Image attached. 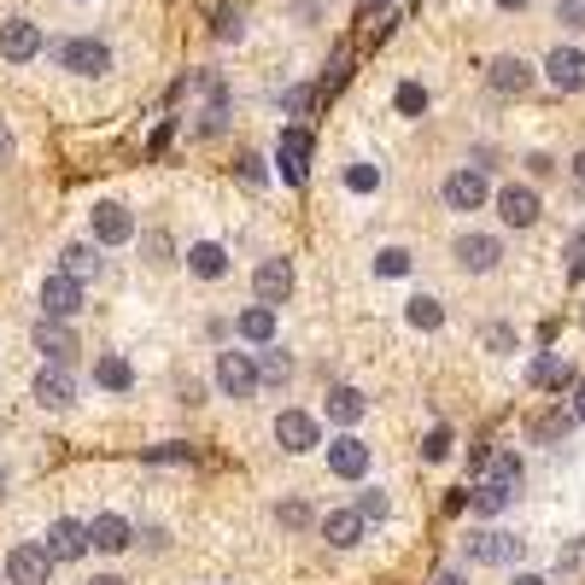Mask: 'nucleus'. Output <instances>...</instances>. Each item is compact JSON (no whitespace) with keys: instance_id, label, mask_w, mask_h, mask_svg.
Wrapping results in <instances>:
<instances>
[{"instance_id":"nucleus-8","label":"nucleus","mask_w":585,"mask_h":585,"mask_svg":"<svg viewBox=\"0 0 585 585\" xmlns=\"http://www.w3.org/2000/svg\"><path fill=\"white\" fill-rule=\"evenodd\" d=\"M532 82H539V71H532L527 59H515V54H504V59L486 65V89H492L497 100H521Z\"/></svg>"},{"instance_id":"nucleus-12","label":"nucleus","mask_w":585,"mask_h":585,"mask_svg":"<svg viewBox=\"0 0 585 585\" xmlns=\"http://www.w3.org/2000/svg\"><path fill=\"white\" fill-rule=\"evenodd\" d=\"M329 474L334 480H364L369 474V445L352 434V427H340V439L329 445Z\"/></svg>"},{"instance_id":"nucleus-28","label":"nucleus","mask_w":585,"mask_h":585,"mask_svg":"<svg viewBox=\"0 0 585 585\" xmlns=\"http://www.w3.org/2000/svg\"><path fill=\"white\" fill-rule=\"evenodd\" d=\"M94 381L106 387V392H129V387H135V369H129L117 352H106V357H100V364H94Z\"/></svg>"},{"instance_id":"nucleus-6","label":"nucleus","mask_w":585,"mask_h":585,"mask_svg":"<svg viewBox=\"0 0 585 585\" xmlns=\"http://www.w3.org/2000/svg\"><path fill=\"white\" fill-rule=\"evenodd\" d=\"M275 176H282L287 187H305V176H311V129H287L282 147H275Z\"/></svg>"},{"instance_id":"nucleus-45","label":"nucleus","mask_w":585,"mask_h":585,"mask_svg":"<svg viewBox=\"0 0 585 585\" xmlns=\"http://www.w3.org/2000/svg\"><path fill=\"white\" fill-rule=\"evenodd\" d=\"M311 100H317L311 89H292V94H287V112H292V117H305V112H311Z\"/></svg>"},{"instance_id":"nucleus-3","label":"nucleus","mask_w":585,"mask_h":585,"mask_svg":"<svg viewBox=\"0 0 585 585\" xmlns=\"http://www.w3.org/2000/svg\"><path fill=\"white\" fill-rule=\"evenodd\" d=\"M439 199H445V211H480V205L492 199V182H486V170H480V164H457L451 176H445Z\"/></svg>"},{"instance_id":"nucleus-49","label":"nucleus","mask_w":585,"mask_h":585,"mask_svg":"<svg viewBox=\"0 0 585 585\" xmlns=\"http://www.w3.org/2000/svg\"><path fill=\"white\" fill-rule=\"evenodd\" d=\"M12 159V135H7V124H0V164Z\"/></svg>"},{"instance_id":"nucleus-44","label":"nucleus","mask_w":585,"mask_h":585,"mask_svg":"<svg viewBox=\"0 0 585 585\" xmlns=\"http://www.w3.org/2000/svg\"><path fill=\"white\" fill-rule=\"evenodd\" d=\"M152 462H187V457H194V451H187V445H152V451H147Z\"/></svg>"},{"instance_id":"nucleus-53","label":"nucleus","mask_w":585,"mask_h":585,"mask_svg":"<svg viewBox=\"0 0 585 585\" xmlns=\"http://www.w3.org/2000/svg\"><path fill=\"white\" fill-rule=\"evenodd\" d=\"M89 585H124V580H117V574H94Z\"/></svg>"},{"instance_id":"nucleus-46","label":"nucleus","mask_w":585,"mask_h":585,"mask_svg":"<svg viewBox=\"0 0 585 585\" xmlns=\"http://www.w3.org/2000/svg\"><path fill=\"white\" fill-rule=\"evenodd\" d=\"M240 182H264V159H252V152H246V159H240Z\"/></svg>"},{"instance_id":"nucleus-22","label":"nucleus","mask_w":585,"mask_h":585,"mask_svg":"<svg viewBox=\"0 0 585 585\" xmlns=\"http://www.w3.org/2000/svg\"><path fill=\"white\" fill-rule=\"evenodd\" d=\"M364 515H357V504L352 509H334V515H322V539H329L334 550H352L357 539H364Z\"/></svg>"},{"instance_id":"nucleus-20","label":"nucleus","mask_w":585,"mask_h":585,"mask_svg":"<svg viewBox=\"0 0 585 585\" xmlns=\"http://www.w3.org/2000/svg\"><path fill=\"white\" fill-rule=\"evenodd\" d=\"M47 550H54V562H77L82 550H94V544H89V527H82V521H65V515H59V521L47 527Z\"/></svg>"},{"instance_id":"nucleus-4","label":"nucleus","mask_w":585,"mask_h":585,"mask_svg":"<svg viewBox=\"0 0 585 585\" xmlns=\"http://www.w3.org/2000/svg\"><path fill=\"white\" fill-rule=\"evenodd\" d=\"M521 539H515V532H497V527H486V532H469V539H462V557L469 562H480V567H504V562H515L521 557Z\"/></svg>"},{"instance_id":"nucleus-51","label":"nucleus","mask_w":585,"mask_h":585,"mask_svg":"<svg viewBox=\"0 0 585 585\" xmlns=\"http://www.w3.org/2000/svg\"><path fill=\"white\" fill-rule=\"evenodd\" d=\"M574 176H580V187H585V152H574Z\"/></svg>"},{"instance_id":"nucleus-15","label":"nucleus","mask_w":585,"mask_h":585,"mask_svg":"<svg viewBox=\"0 0 585 585\" xmlns=\"http://www.w3.org/2000/svg\"><path fill=\"white\" fill-rule=\"evenodd\" d=\"M544 77H550V89L580 94V89H585V47H550Z\"/></svg>"},{"instance_id":"nucleus-41","label":"nucleus","mask_w":585,"mask_h":585,"mask_svg":"<svg viewBox=\"0 0 585 585\" xmlns=\"http://www.w3.org/2000/svg\"><path fill=\"white\" fill-rule=\"evenodd\" d=\"M557 24L585 30V0H557Z\"/></svg>"},{"instance_id":"nucleus-19","label":"nucleus","mask_w":585,"mask_h":585,"mask_svg":"<svg viewBox=\"0 0 585 585\" xmlns=\"http://www.w3.org/2000/svg\"><path fill=\"white\" fill-rule=\"evenodd\" d=\"M36 404H42V410H71V404H77V381L65 375V364H47V369L36 375Z\"/></svg>"},{"instance_id":"nucleus-42","label":"nucleus","mask_w":585,"mask_h":585,"mask_svg":"<svg viewBox=\"0 0 585 585\" xmlns=\"http://www.w3.org/2000/svg\"><path fill=\"white\" fill-rule=\"evenodd\" d=\"M562 567H567V574H585V539L562 544Z\"/></svg>"},{"instance_id":"nucleus-50","label":"nucleus","mask_w":585,"mask_h":585,"mask_svg":"<svg viewBox=\"0 0 585 585\" xmlns=\"http://www.w3.org/2000/svg\"><path fill=\"white\" fill-rule=\"evenodd\" d=\"M509 585H550V580H544V574H515Z\"/></svg>"},{"instance_id":"nucleus-31","label":"nucleus","mask_w":585,"mask_h":585,"mask_svg":"<svg viewBox=\"0 0 585 585\" xmlns=\"http://www.w3.org/2000/svg\"><path fill=\"white\" fill-rule=\"evenodd\" d=\"M357 515H364V521H387V515H392V497H387L381 486H364V492H357Z\"/></svg>"},{"instance_id":"nucleus-54","label":"nucleus","mask_w":585,"mask_h":585,"mask_svg":"<svg viewBox=\"0 0 585 585\" xmlns=\"http://www.w3.org/2000/svg\"><path fill=\"white\" fill-rule=\"evenodd\" d=\"M0 486H7V474H0Z\"/></svg>"},{"instance_id":"nucleus-43","label":"nucleus","mask_w":585,"mask_h":585,"mask_svg":"<svg viewBox=\"0 0 585 585\" xmlns=\"http://www.w3.org/2000/svg\"><path fill=\"white\" fill-rule=\"evenodd\" d=\"M567 275H585V229L567 240Z\"/></svg>"},{"instance_id":"nucleus-29","label":"nucleus","mask_w":585,"mask_h":585,"mask_svg":"<svg viewBox=\"0 0 585 585\" xmlns=\"http://www.w3.org/2000/svg\"><path fill=\"white\" fill-rule=\"evenodd\" d=\"M59 257H65L59 269H71L77 282H89V275H100V246H89V240H77V246H65Z\"/></svg>"},{"instance_id":"nucleus-11","label":"nucleus","mask_w":585,"mask_h":585,"mask_svg":"<svg viewBox=\"0 0 585 585\" xmlns=\"http://www.w3.org/2000/svg\"><path fill=\"white\" fill-rule=\"evenodd\" d=\"M492 205H497V217H504L509 229H532V222H539V211H544V205H539V194H532L527 182H509V187H497V194H492Z\"/></svg>"},{"instance_id":"nucleus-33","label":"nucleus","mask_w":585,"mask_h":585,"mask_svg":"<svg viewBox=\"0 0 585 585\" xmlns=\"http://www.w3.org/2000/svg\"><path fill=\"white\" fill-rule=\"evenodd\" d=\"M392 106H399V117H422V112H427V89H422V82H404Z\"/></svg>"},{"instance_id":"nucleus-26","label":"nucleus","mask_w":585,"mask_h":585,"mask_svg":"<svg viewBox=\"0 0 585 585\" xmlns=\"http://www.w3.org/2000/svg\"><path fill=\"white\" fill-rule=\"evenodd\" d=\"M469 504H474L480 515H504V509L515 504V486H509V480H497V474H486V480H480V492L469 497Z\"/></svg>"},{"instance_id":"nucleus-47","label":"nucleus","mask_w":585,"mask_h":585,"mask_svg":"<svg viewBox=\"0 0 585 585\" xmlns=\"http://www.w3.org/2000/svg\"><path fill=\"white\" fill-rule=\"evenodd\" d=\"M567 410H574V422H585V381L574 387V399H567Z\"/></svg>"},{"instance_id":"nucleus-5","label":"nucleus","mask_w":585,"mask_h":585,"mask_svg":"<svg viewBox=\"0 0 585 585\" xmlns=\"http://www.w3.org/2000/svg\"><path fill=\"white\" fill-rule=\"evenodd\" d=\"M54 580V550L47 544H12L7 550V585H47Z\"/></svg>"},{"instance_id":"nucleus-25","label":"nucleus","mask_w":585,"mask_h":585,"mask_svg":"<svg viewBox=\"0 0 585 585\" xmlns=\"http://www.w3.org/2000/svg\"><path fill=\"white\" fill-rule=\"evenodd\" d=\"M322 410H329V422L334 427H357V422H364V392H357V387H334L329 392V404H322Z\"/></svg>"},{"instance_id":"nucleus-34","label":"nucleus","mask_w":585,"mask_h":585,"mask_svg":"<svg viewBox=\"0 0 585 585\" xmlns=\"http://www.w3.org/2000/svg\"><path fill=\"white\" fill-rule=\"evenodd\" d=\"M375 275H392V282L410 275V252H404V246H387L381 257H375Z\"/></svg>"},{"instance_id":"nucleus-18","label":"nucleus","mask_w":585,"mask_h":585,"mask_svg":"<svg viewBox=\"0 0 585 585\" xmlns=\"http://www.w3.org/2000/svg\"><path fill=\"white\" fill-rule=\"evenodd\" d=\"M89 544L100 550V557H117V550H129L135 544V527L124 521V515H94V521H89Z\"/></svg>"},{"instance_id":"nucleus-30","label":"nucleus","mask_w":585,"mask_h":585,"mask_svg":"<svg viewBox=\"0 0 585 585\" xmlns=\"http://www.w3.org/2000/svg\"><path fill=\"white\" fill-rule=\"evenodd\" d=\"M404 317H410V329H439V322H445V305L434 299V292H416V299L404 305Z\"/></svg>"},{"instance_id":"nucleus-9","label":"nucleus","mask_w":585,"mask_h":585,"mask_svg":"<svg viewBox=\"0 0 585 585\" xmlns=\"http://www.w3.org/2000/svg\"><path fill=\"white\" fill-rule=\"evenodd\" d=\"M292 287H299V275H292V257H264V264L252 269V292L264 305H287Z\"/></svg>"},{"instance_id":"nucleus-35","label":"nucleus","mask_w":585,"mask_h":585,"mask_svg":"<svg viewBox=\"0 0 585 585\" xmlns=\"http://www.w3.org/2000/svg\"><path fill=\"white\" fill-rule=\"evenodd\" d=\"M211 30H217V42H240V7H217V19H211Z\"/></svg>"},{"instance_id":"nucleus-52","label":"nucleus","mask_w":585,"mask_h":585,"mask_svg":"<svg viewBox=\"0 0 585 585\" xmlns=\"http://www.w3.org/2000/svg\"><path fill=\"white\" fill-rule=\"evenodd\" d=\"M497 7H504V12H527V0H497Z\"/></svg>"},{"instance_id":"nucleus-37","label":"nucleus","mask_w":585,"mask_h":585,"mask_svg":"<svg viewBox=\"0 0 585 585\" xmlns=\"http://www.w3.org/2000/svg\"><path fill=\"white\" fill-rule=\"evenodd\" d=\"M275 521L292 527V532H299V527H311V504H299V497H292V504H275Z\"/></svg>"},{"instance_id":"nucleus-7","label":"nucleus","mask_w":585,"mask_h":585,"mask_svg":"<svg viewBox=\"0 0 585 585\" xmlns=\"http://www.w3.org/2000/svg\"><path fill=\"white\" fill-rule=\"evenodd\" d=\"M275 445L292 451V457H311L317 445H322L317 416H305V410H282V416H275Z\"/></svg>"},{"instance_id":"nucleus-16","label":"nucleus","mask_w":585,"mask_h":585,"mask_svg":"<svg viewBox=\"0 0 585 585\" xmlns=\"http://www.w3.org/2000/svg\"><path fill=\"white\" fill-rule=\"evenodd\" d=\"M457 264L474 269V275L497 269V264H504V240H497V234H457Z\"/></svg>"},{"instance_id":"nucleus-13","label":"nucleus","mask_w":585,"mask_h":585,"mask_svg":"<svg viewBox=\"0 0 585 585\" xmlns=\"http://www.w3.org/2000/svg\"><path fill=\"white\" fill-rule=\"evenodd\" d=\"M42 311L47 317H65V322L82 311V282H77L71 269H59V275H47V282H42Z\"/></svg>"},{"instance_id":"nucleus-23","label":"nucleus","mask_w":585,"mask_h":585,"mask_svg":"<svg viewBox=\"0 0 585 585\" xmlns=\"http://www.w3.org/2000/svg\"><path fill=\"white\" fill-rule=\"evenodd\" d=\"M234 329H240V340H246V346H269L275 340V305H246V311L234 317Z\"/></svg>"},{"instance_id":"nucleus-10","label":"nucleus","mask_w":585,"mask_h":585,"mask_svg":"<svg viewBox=\"0 0 585 585\" xmlns=\"http://www.w3.org/2000/svg\"><path fill=\"white\" fill-rule=\"evenodd\" d=\"M89 229H94V246H124V240H135V217H129V205L100 199L89 211Z\"/></svg>"},{"instance_id":"nucleus-40","label":"nucleus","mask_w":585,"mask_h":585,"mask_svg":"<svg viewBox=\"0 0 585 585\" xmlns=\"http://www.w3.org/2000/svg\"><path fill=\"white\" fill-rule=\"evenodd\" d=\"M352 77V54H346V47H340V54L329 59V77H322V89H340V82H346Z\"/></svg>"},{"instance_id":"nucleus-2","label":"nucleus","mask_w":585,"mask_h":585,"mask_svg":"<svg viewBox=\"0 0 585 585\" xmlns=\"http://www.w3.org/2000/svg\"><path fill=\"white\" fill-rule=\"evenodd\" d=\"M54 65L71 77H106L112 71V47L94 42V36H71V42H54Z\"/></svg>"},{"instance_id":"nucleus-32","label":"nucleus","mask_w":585,"mask_h":585,"mask_svg":"<svg viewBox=\"0 0 585 585\" xmlns=\"http://www.w3.org/2000/svg\"><path fill=\"white\" fill-rule=\"evenodd\" d=\"M480 346L504 357V352H515V346H521V340H515V329H509V322H486V329H480Z\"/></svg>"},{"instance_id":"nucleus-1","label":"nucleus","mask_w":585,"mask_h":585,"mask_svg":"<svg viewBox=\"0 0 585 585\" xmlns=\"http://www.w3.org/2000/svg\"><path fill=\"white\" fill-rule=\"evenodd\" d=\"M264 387V375H257V357L252 352H217V392L222 399H234V404H246L252 392Z\"/></svg>"},{"instance_id":"nucleus-21","label":"nucleus","mask_w":585,"mask_h":585,"mask_svg":"<svg viewBox=\"0 0 585 585\" xmlns=\"http://www.w3.org/2000/svg\"><path fill=\"white\" fill-rule=\"evenodd\" d=\"M527 387H539V392H557V387H574V364L557 352H544V357H532L527 364Z\"/></svg>"},{"instance_id":"nucleus-39","label":"nucleus","mask_w":585,"mask_h":585,"mask_svg":"<svg viewBox=\"0 0 585 585\" xmlns=\"http://www.w3.org/2000/svg\"><path fill=\"white\" fill-rule=\"evenodd\" d=\"M422 457H427V462H445V457H451V427H434L427 445H422Z\"/></svg>"},{"instance_id":"nucleus-48","label":"nucleus","mask_w":585,"mask_h":585,"mask_svg":"<svg viewBox=\"0 0 585 585\" xmlns=\"http://www.w3.org/2000/svg\"><path fill=\"white\" fill-rule=\"evenodd\" d=\"M434 585H469V580H462L457 567H445V574H434Z\"/></svg>"},{"instance_id":"nucleus-27","label":"nucleus","mask_w":585,"mask_h":585,"mask_svg":"<svg viewBox=\"0 0 585 585\" xmlns=\"http://www.w3.org/2000/svg\"><path fill=\"white\" fill-rule=\"evenodd\" d=\"M257 375H264V387H292V352H282L269 340V346L257 352Z\"/></svg>"},{"instance_id":"nucleus-24","label":"nucleus","mask_w":585,"mask_h":585,"mask_svg":"<svg viewBox=\"0 0 585 585\" xmlns=\"http://www.w3.org/2000/svg\"><path fill=\"white\" fill-rule=\"evenodd\" d=\"M187 269H194L199 282H222V275H229V252H222L217 240H194V246H187Z\"/></svg>"},{"instance_id":"nucleus-17","label":"nucleus","mask_w":585,"mask_h":585,"mask_svg":"<svg viewBox=\"0 0 585 585\" xmlns=\"http://www.w3.org/2000/svg\"><path fill=\"white\" fill-rule=\"evenodd\" d=\"M30 340H36V352L47 357V364H71V357H77V334L65 329V317H42Z\"/></svg>"},{"instance_id":"nucleus-36","label":"nucleus","mask_w":585,"mask_h":585,"mask_svg":"<svg viewBox=\"0 0 585 585\" xmlns=\"http://www.w3.org/2000/svg\"><path fill=\"white\" fill-rule=\"evenodd\" d=\"M346 187H352V194H375V187H381V170H375V164H352Z\"/></svg>"},{"instance_id":"nucleus-38","label":"nucleus","mask_w":585,"mask_h":585,"mask_svg":"<svg viewBox=\"0 0 585 585\" xmlns=\"http://www.w3.org/2000/svg\"><path fill=\"white\" fill-rule=\"evenodd\" d=\"M141 252H147V264H170V252H176V246H170L164 229H152V234L141 240Z\"/></svg>"},{"instance_id":"nucleus-14","label":"nucleus","mask_w":585,"mask_h":585,"mask_svg":"<svg viewBox=\"0 0 585 585\" xmlns=\"http://www.w3.org/2000/svg\"><path fill=\"white\" fill-rule=\"evenodd\" d=\"M36 54H42V24H30V19H7V24H0V59L30 65Z\"/></svg>"}]
</instances>
